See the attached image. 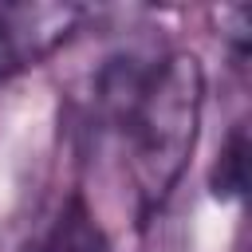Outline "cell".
Masks as SVG:
<instances>
[{
	"instance_id": "1",
	"label": "cell",
	"mask_w": 252,
	"mask_h": 252,
	"mask_svg": "<svg viewBox=\"0 0 252 252\" xmlns=\"http://www.w3.org/2000/svg\"><path fill=\"white\" fill-rule=\"evenodd\" d=\"M39 252H106L102 232L87 220V213L79 205H71V213L55 224V232L43 240Z\"/></svg>"
},
{
	"instance_id": "2",
	"label": "cell",
	"mask_w": 252,
	"mask_h": 252,
	"mask_svg": "<svg viewBox=\"0 0 252 252\" xmlns=\"http://www.w3.org/2000/svg\"><path fill=\"white\" fill-rule=\"evenodd\" d=\"M244 185H248V138H244V130H232V138L220 150V161L213 169V193L217 197H240Z\"/></svg>"
},
{
	"instance_id": "3",
	"label": "cell",
	"mask_w": 252,
	"mask_h": 252,
	"mask_svg": "<svg viewBox=\"0 0 252 252\" xmlns=\"http://www.w3.org/2000/svg\"><path fill=\"white\" fill-rule=\"evenodd\" d=\"M20 8H0V75H8L12 67H20V43H16V28Z\"/></svg>"
}]
</instances>
